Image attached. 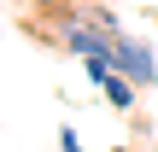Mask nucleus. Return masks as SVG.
I'll list each match as a JSON object with an SVG mask.
<instances>
[{"label":"nucleus","instance_id":"obj_1","mask_svg":"<svg viewBox=\"0 0 158 152\" xmlns=\"http://www.w3.org/2000/svg\"><path fill=\"white\" fill-rule=\"evenodd\" d=\"M111 70L129 76L135 88H152V82H158V59H152V47H147L141 35H117V47H111Z\"/></svg>","mask_w":158,"mask_h":152},{"label":"nucleus","instance_id":"obj_2","mask_svg":"<svg viewBox=\"0 0 158 152\" xmlns=\"http://www.w3.org/2000/svg\"><path fill=\"white\" fill-rule=\"evenodd\" d=\"M100 94H106V100H111L117 111H135V94H141V88H135L129 76H117V70H111V76L100 82Z\"/></svg>","mask_w":158,"mask_h":152},{"label":"nucleus","instance_id":"obj_3","mask_svg":"<svg viewBox=\"0 0 158 152\" xmlns=\"http://www.w3.org/2000/svg\"><path fill=\"white\" fill-rule=\"evenodd\" d=\"M59 152H88V146L76 141V129H59Z\"/></svg>","mask_w":158,"mask_h":152},{"label":"nucleus","instance_id":"obj_4","mask_svg":"<svg viewBox=\"0 0 158 152\" xmlns=\"http://www.w3.org/2000/svg\"><path fill=\"white\" fill-rule=\"evenodd\" d=\"M111 152H129V146H111Z\"/></svg>","mask_w":158,"mask_h":152},{"label":"nucleus","instance_id":"obj_5","mask_svg":"<svg viewBox=\"0 0 158 152\" xmlns=\"http://www.w3.org/2000/svg\"><path fill=\"white\" fill-rule=\"evenodd\" d=\"M152 23H158V18H152Z\"/></svg>","mask_w":158,"mask_h":152}]
</instances>
